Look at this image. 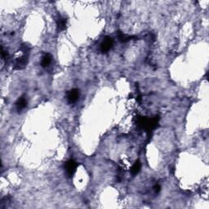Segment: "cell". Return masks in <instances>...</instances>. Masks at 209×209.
I'll list each match as a JSON object with an SVG mask.
<instances>
[{"label": "cell", "mask_w": 209, "mask_h": 209, "mask_svg": "<svg viewBox=\"0 0 209 209\" xmlns=\"http://www.w3.org/2000/svg\"><path fill=\"white\" fill-rule=\"evenodd\" d=\"M76 163H74V161L70 160V161H69V162L66 163V165H65V169H66L68 173L71 175V174H73L74 172L75 169H76Z\"/></svg>", "instance_id": "2"}, {"label": "cell", "mask_w": 209, "mask_h": 209, "mask_svg": "<svg viewBox=\"0 0 209 209\" xmlns=\"http://www.w3.org/2000/svg\"><path fill=\"white\" fill-rule=\"evenodd\" d=\"M79 98V91L77 90H72L68 93V100L70 102H75Z\"/></svg>", "instance_id": "3"}, {"label": "cell", "mask_w": 209, "mask_h": 209, "mask_svg": "<svg viewBox=\"0 0 209 209\" xmlns=\"http://www.w3.org/2000/svg\"><path fill=\"white\" fill-rule=\"evenodd\" d=\"M51 61H52V56H51L50 55L47 54V55L44 56V57L43 58V60H42V65H43V66H47V65L50 64Z\"/></svg>", "instance_id": "4"}, {"label": "cell", "mask_w": 209, "mask_h": 209, "mask_svg": "<svg viewBox=\"0 0 209 209\" xmlns=\"http://www.w3.org/2000/svg\"><path fill=\"white\" fill-rule=\"evenodd\" d=\"M113 45V40L112 38H106L105 40L103 41V43H101V46H100V47H101V51L102 52H107V51H109L110 48H111V47H112Z\"/></svg>", "instance_id": "1"}]
</instances>
